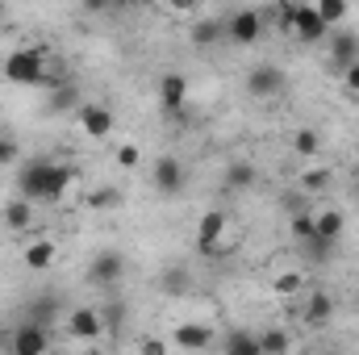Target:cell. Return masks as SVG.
I'll list each match as a JSON object with an SVG mask.
<instances>
[{"label": "cell", "mask_w": 359, "mask_h": 355, "mask_svg": "<svg viewBox=\"0 0 359 355\" xmlns=\"http://www.w3.org/2000/svg\"><path fill=\"white\" fill-rule=\"evenodd\" d=\"M72 188V168L63 163H46V159H29L17 168V196L21 201H63V192Z\"/></svg>", "instance_id": "obj_1"}, {"label": "cell", "mask_w": 359, "mask_h": 355, "mask_svg": "<svg viewBox=\"0 0 359 355\" xmlns=\"http://www.w3.org/2000/svg\"><path fill=\"white\" fill-rule=\"evenodd\" d=\"M4 80H8V84H25V88L46 84V55L34 51V46L13 51V55L4 59Z\"/></svg>", "instance_id": "obj_2"}, {"label": "cell", "mask_w": 359, "mask_h": 355, "mask_svg": "<svg viewBox=\"0 0 359 355\" xmlns=\"http://www.w3.org/2000/svg\"><path fill=\"white\" fill-rule=\"evenodd\" d=\"M76 121H80V130L88 134L92 142H104V138H113V130H117L113 109L100 105V100H84V105L76 109Z\"/></svg>", "instance_id": "obj_3"}, {"label": "cell", "mask_w": 359, "mask_h": 355, "mask_svg": "<svg viewBox=\"0 0 359 355\" xmlns=\"http://www.w3.org/2000/svg\"><path fill=\"white\" fill-rule=\"evenodd\" d=\"M226 38H230L234 46L259 42V38H264V13H259V8H238V13L226 21Z\"/></svg>", "instance_id": "obj_4"}, {"label": "cell", "mask_w": 359, "mask_h": 355, "mask_svg": "<svg viewBox=\"0 0 359 355\" xmlns=\"http://www.w3.org/2000/svg\"><path fill=\"white\" fill-rule=\"evenodd\" d=\"M50 347V330L42 322H21L8 339V355H46Z\"/></svg>", "instance_id": "obj_5"}, {"label": "cell", "mask_w": 359, "mask_h": 355, "mask_svg": "<svg viewBox=\"0 0 359 355\" xmlns=\"http://www.w3.org/2000/svg\"><path fill=\"white\" fill-rule=\"evenodd\" d=\"M226 226H230V217L222 209H205L201 222H196V251L201 255H217V243L226 239Z\"/></svg>", "instance_id": "obj_6"}, {"label": "cell", "mask_w": 359, "mask_h": 355, "mask_svg": "<svg viewBox=\"0 0 359 355\" xmlns=\"http://www.w3.org/2000/svg\"><path fill=\"white\" fill-rule=\"evenodd\" d=\"M126 276V260H121V251H113V247H104V251H96L88 264V280L96 288H113L117 280Z\"/></svg>", "instance_id": "obj_7"}, {"label": "cell", "mask_w": 359, "mask_h": 355, "mask_svg": "<svg viewBox=\"0 0 359 355\" xmlns=\"http://www.w3.org/2000/svg\"><path fill=\"white\" fill-rule=\"evenodd\" d=\"M247 92H251L255 100H271V96H280V92H284V72H280L276 63H259V67H251V72H247Z\"/></svg>", "instance_id": "obj_8"}, {"label": "cell", "mask_w": 359, "mask_h": 355, "mask_svg": "<svg viewBox=\"0 0 359 355\" xmlns=\"http://www.w3.org/2000/svg\"><path fill=\"white\" fill-rule=\"evenodd\" d=\"M67 330H72V339H76V343H96V339L104 335V318H100L92 305H80V309H72Z\"/></svg>", "instance_id": "obj_9"}, {"label": "cell", "mask_w": 359, "mask_h": 355, "mask_svg": "<svg viewBox=\"0 0 359 355\" xmlns=\"http://www.w3.org/2000/svg\"><path fill=\"white\" fill-rule=\"evenodd\" d=\"M172 343L180 351H209L213 347V326H205V322H176Z\"/></svg>", "instance_id": "obj_10"}, {"label": "cell", "mask_w": 359, "mask_h": 355, "mask_svg": "<svg viewBox=\"0 0 359 355\" xmlns=\"http://www.w3.org/2000/svg\"><path fill=\"white\" fill-rule=\"evenodd\" d=\"M292 38H297V42H322V38H330V29H326V21L318 17V8H313V4H297Z\"/></svg>", "instance_id": "obj_11"}, {"label": "cell", "mask_w": 359, "mask_h": 355, "mask_svg": "<svg viewBox=\"0 0 359 355\" xmlns=\"http://www.w3.org/2000/svg\"><path fill=\"white\" fill-rule=\"evenodd\" d=\"M151 180H155V188H159L163 196H176L180 188H184V168H180V159L176 155H159L155 168H151Z\"/></svg>", "instance_id": "obj_12"}, {"label": "cell", "mask_w": 359, "mask_h": 355, "mask_svg": "<svg viewBox=\"0 0 359 355\" xmlns=\"http://www.w3.org/2000/svg\"><path fill=\"white\" fill-rule=\"evenodd\" d=\"M313 230H318V243H322L326 251H334V243H339L343 230H347V217H343L339 209H318V213H313Z\"/></svg>", "instance_id": "obj_13"}, {"label": "cell", "mask_w": 359, "mask_h": 355, "mask_svg": "<svg viewBox=\"0 0 359 355\" xmlns=\"http://www.w3.org/2000/svg\"><path fill=\"white\" fill-rule=\"evenodd\" d=\"M330 318H334V297L322 293V288H313V293L305 297V305H301V322L318 330V326H326Z\"/></svg>", "instance_id": "obj_14"}, {"label": "cell", "mask_w": 359, "mask_h": 355, "mask_svg": "<svg viewBox=\"0 0 359 355\" xmlns=\"http://www.w3.org/2000/svg\"><path fill=\"white\" fill-rule=\"evenodd\" d=\"M330 63L339 67V72H347V67H355L359 63V34H330Z\"/></svg>", "instance_id": "obj_15"}, {"label": "cell", "mask_w": 359, "mask_h": 355, "mask_svg": "<svg viewBox=\"0 0 359 355\" xmlns=\"http://www.w3.org/2000/svg\"><path fill=\"white\" fill-rule=\"evenodd\" d=\"M184 100H188V80L180 72H168L159 80V105H163V113H180Z\"/></svg>", "instance_id": "obj_16"}, {"label": "cell", "mask_w": 359, "mask_h": 355, "mask_svg": "<svg viewBox=\"0 0 359 355\" xmlns=\"http://www.w3.org/2000/svg\"><path fill=\"white\" fill-rule=\"evenodd\" d=\"M55 255H59V247H55V239H50V234H38V239L21 251V260H25L29 272H46V267L55 264Z\"/></svg>", "instance_id": "obj_17"}, {"label": "cell", "mask_w": 359, "mask_h": 355, "mask_svg": "<svg viewBox=\"0 0 359 355\" xmlns=\"http://www.w3.org/2000/svg\"><path fill=\"white\" fill-rule=\"evenodd\" d=\"M0 217H4V226H8L13 234H25V230L34 226V205L17 196V201H8V205H4V213H0Z\"/></svg>", "instance_id": "obj_18"}, {"label": "cell", "mask_w": 359, "mask_h": 355, "mask_svg": "<svg viewBox=\"0 0 359 355\" xmlns=\"http://www.w3.org/2000/svg\"><path fill=\"white\" fill-rule=\"evenodd\" d=\"M222 351L226 355H264L259 351V339H255L251 330H230L226 343H222Z\"/></svg>", "instance_id": "obj_19"}, {"label": "cell", "mask_w": 359, "mask_h": 355, "mask_svg": "<svg viewBox=\"0 0 359 355\" xmlns=\"http://www.w3.org/2000/svg\"><path fill=\"white\" fill-rule=\"evenodd\" d=\"M313 8H318V17L326 21V29H334V25H343V21L351 17V4H347V0H313Z\"/></svg>", "instance_id": "obj_20"}, {"label": "cell", "mask_w": 359, "mask_h": 355, "mask_svg": "<svg viewBox=\"0 0 359 355\" xmlns=\"http://www.w3.org/2000/svg\"><path fill=\"white\" fill-rule=\"evenodd\" d=\"M292 151H297L301 159H318V151H322V134H318V130H309V126L292 130Z\"/></svg>", "instance_id": "obj_21"}, {"label": "cell", "mask_w": 359, "mask_h": 355, "mask_svg": "<svg viewBox=\"0 0 359 355\" xmlns=\"http://www.w3.org/2000/svg\"><path fill=\"white\" fill-rule=\"evenodd\" d=\"M255 339H259V351H264V355H288V347H292V339H288L280 326H268V330H259Z\"/></svg>", "instance_id": "obj_22"}, {"label": "cell", "mask_w": 359, "mask_h": 355, "mask_svg": "<svg viewBox=\"0 0 359 355\" xmlns=\"http://www.w3.org/2000/svg\"><path fill=\"white\" fill-rule=\"evenodd\" d=\"M217 38H226V21L205 17V21L192 25V42H196V46H209V42H217Z\"/></svg>", "instance_id": "obj_23"}, {"label": "cell", "mask_w": 359, "mask_h": 355, "mask_svg": "<svg viewBox=\"0 0 359 355\" xmlns=\"http://www.w3.org/2000/svg\"><path fill=\"white\" fill-rule=\"evenodd\" d=\"M188 284H192L188 267H168V272L159 276V288H163V293H172V297H180V293H188Z\"/></svg>", "instance_id": "obj_24"}, {"label": "cell", "mask_w": 359, "mask_h": 355, "mask_svg": "<svg viewBox=\"0 0 359 355\" xmlns=\"http://www.w3.org/2000/svg\"><path fill=\"white\" fill-rule=\"evenodd\" d=\"M226 184H230V188H251V184H255V168L243 163V159L230 163V168H226Z\"/></svg>", "instance_id": "obj_25"}, {"label": "cell", "mask_w": 359, "mask_h": 355, "mask_svg": "<svg viewBox=\"0 0 359 355\" xmlns=\"http://www.w3.org/2000/svg\"><path fill=\"white\" fill-rule=\"evenodd\" d=\"M271 288H276V293H280V297H297V293H301V288H305V276H301V272H280V276H276V284H271Z\"/></svg>", "instance_id": "obj_26"}, {"label": "cell", "mask_w": 359, "mask_h": 355, "mask_svg": "<svg viewBox=\"0 0 359 355\" xmlns=\"http://www.w3.org/2000/svg\"><path fill=\"white\" fill-rule=\"evenodd\" d=\"M113 163H117V168H126V172H134V168L142 163V151H138L134 142H121V147L113 151Z\"/></svg>", "instance_id": "obj_27"}, {"label": "cell", "mask_w": 359, "mask_h": 355, "mask_svg": "<svg viewBox=\"0 0 359 355\" xmlns=\"http://www.w3.org/2000/svg\"><path fill=\"white\" fill-rule=\"evenodd\" d=\"M121 205V192L117 188H96L88 196V209H117Z\"/></svg>", "instance_id": "obj_28"}, {"label": "cell", "mask_w": 359, "mask_h": 355, "mask_svg": "<svg viewBox=\"0 0 359 355\" xmlns=\"http://www.w3.org/2000/svg\"><path fill=\"white\" fill-rule=\"evenodd\" d=\"M326 184H330V168H313V172L301 176V188H305V192H322Z\"/></svg>", "instance_id": "obj_29"}, {"label": "cell", "mask_w": 359, "mask_h": 355, "mask_svg": "<svg viewBox=\"0 0 359 355\" xmlns=\"http://www.w3.org/2000/svg\"><path fill=\"white\" fill-rule=\"evenodd\" d=\"M17 159H21V151H17V142L0 134V172H4V168H13Z\"/></svg>", "instance_id": "obj_30"}, {"label": "cell", "mask_w": 359, "mask_h": 355, "mask_svg": "<svg viewBox=\"0 0 359 355\" xmlns=\"http://www.w3.org/2000/svg\"><path fill=\"white\" fill-rule=\"evenodd\" d=\"M138 355H168V343H163L159 335H147V339L138 343Z\"/></svg>", "instance_id": "obj_31"}, {"label": "cell", "mask_w": 359, "mask_h": 355, "mask_svg": "<svg viewBox=\"0 0 359 355\" xmlns=\"http://www.w3.org/2000/svg\"><path fill=\"white\" fill-rule=\"evenodd\" d=\"M343 84H347V92H355V96H359V63L343 72Z\"/></svg>", "instance_id": "obj_32"}, {"label": "cell", "mask_w": 359, "mask_h": 355, "mask_svg": "<svg viewBox=\"0 0 359 355\" xmlns=\"http://www.w3.org/2000/svg\"><path fill=\"white\" fill-rule=\"evenodd\" d=\"M355 176H359V155H355Z\"/></svg>", "instance_id": "obj_33"}, {"label": "cell", "mask_w": 359, "mask_h": 355, "mask_svg": "<svg viewBox=\"0 0 359 355\" xmlns=\"http://www.w3.org/2000/svg\"><path fill=\"white\" fill-rule=\"evenodd\" d=\"M355 196H359V176H355Z\"/></svg>", "instance_id": "obj_34"}]
</instances>
